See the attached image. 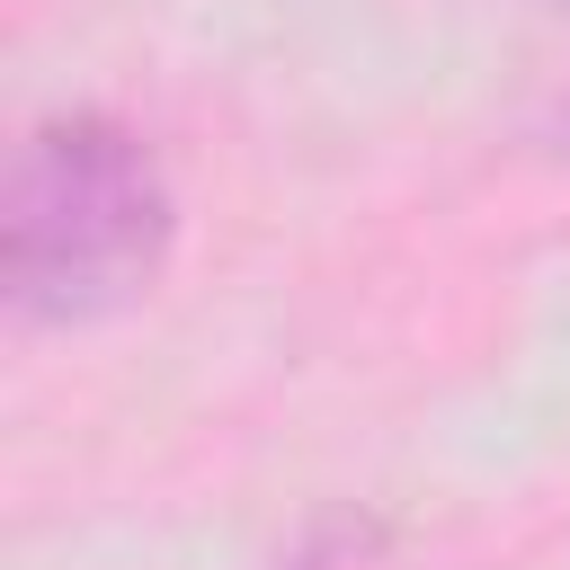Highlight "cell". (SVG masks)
I'll use <instances>...</instances> for the list:
<instances>
[{"mask_svg": "<svg viewBox=\"0 0 570 570\" xmlns=\"http://www.w3.org/2000/svg\"><path fill=\"white\" fill-rule=\"evenodd\" d=\"M561 134H570V107H561Z\"/></svg>", "mask_w": 570, "mask_h": 570, "instance_id": "obj_2", "label": "cell"}, {"mask_svg": "<svg viewBox=\"0 0 570 570\" xmlns=\"http://www.w3.org/2000/svg\"><path fill=\"white\" fill-rule=\"evenodd\" d=\"M178 232V196L151 160V142L98 107L45 116L9 151L0 196V285L18 321L80 330L151 294Z\"/></svg>", "mask_w": 570, "mask_h": 570, "instance_id": "obj_1", "label": "cell"}]
</instances>
